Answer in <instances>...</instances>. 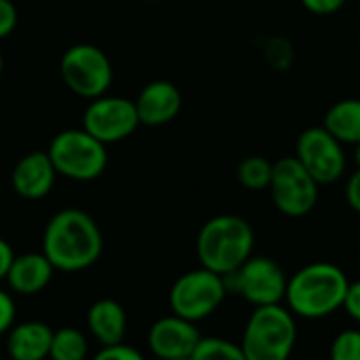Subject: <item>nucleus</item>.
<instances>
[{
    "label": "nucleus",
    "instance_id": "6ab92c4d",
    "mask_svg": "<svg viewBox=\"0 0 360 360\" xmlns=\"http://www.w3.org/2000/svg\"><path fill=\"white\" fill-rule=\"evenodd\" d=\"M89 354V341L83 330L64 326L53 330L49 358L51 360H85Z\"/></svg>",
    "mask_w": 360,
    "mask_h": 360
},
{
    "label": "nucleus",
    "instance_id": "423d86ee",
    "mask_svg": "<svg viewBox=\"0 0 360 360\" xmlns=\"http://www.w3.org/2000/svg\"><path fill=\"white\" fill-rule=\"evenodd\" d=\"M227 297V284L225 278L200 267L193 271H187L180 276L172 288H169V307L172 314L200 322L208 316H212Z\"/></svg>",
    "mask_w": 360,
    "mask_h": 360
},
{
    "label": "nucleus",
    "instance_id": "9d476101",
    "mask_svg": "<svg viewBox=\"0 0 360 360\" xmlns=\"http://www.w3.org/2000/svg\"><path fill=\"white\" fill-rule=\"evenodd\" d=\"M295 157L318 185H333L345 174L347 157L343 144L322 125L307 127L299 134Z\"/></svg>",
    "mask_w": 360,
    "mask_h": 360
},
{
    "label": "nucleus",
    "instance_id": "393cba45",
    "mask_svg": "<svg viewBox=\"0 0 360 360\" xmlns=\"http://www.w3.org/2000/svg\"><path fill=\"white\" fill-rule=\"evenodd\" d=\"M15 314H18V307H15V301L13 297L0 288V337L7 335L9 328L15 324Z\"/></svg>",
    "mask_w": 360,
    "mask_h": 360
},
{
    "label": "nucleus",
    "instance_id": "0eeeda50",
    "mask_svg": "<svg viewBox=\"0 0 360 360\" xmlns=\"http://www.w3.org/2000/svg\"><path fill=\"white\" fill-rule=\"evenodd\" d=\"M267 189L278 212L288 219H301L316 208L320 185L307 174L295 155H288L274 161Z\"/></svg>",
    "mask_w": 360,
    "mask_h": 360
},
{
    "label": "nucleus",
    "instance_id": "20e7f679",
    "mask_svg": "<svg viewBox=\"0 0 360 360\" xmlns=\"http://www.w3.org/2000/svg\"><path fill=\"white\" fill-rule=\"evenodd\" d=\"M297 343V322L282 303L259 305L250 314L244 335L242 352L246 360H288Z\"/></svg>",
    "mask_w": 360,
    "mask_h": 360
},
{
    "label": "nucleus",
    "instance_id": "f8f14e48",
    "mask_svg": "<svg viewBox=\"0 0 360 360\" xmlns=\"http://www.w3.org/2000/svg\"><path fill=\"white\" fill-rule=\"evenodd\" d=\"M200 339L202 335L198 330V324L176 314L155 320L146 335L148 349L159 360L189 358Z\"/></svg>",
    "mask_w": 360,
    "mask_h": 360
},
{
    "label": "nucleus",
    "instance_id": "39448f33",
    "mask_svg": "<svg viewBox=\"0 0 360 360\" xmlns=\"http://www.w3.org/2000/svg\"><path fill=\"white\" fill-rule=\"evenodd\" d=\"M47 153L56 172L72 180H94L104 174L108 163L106 144L85 129L60 131Z\"/></svg>",
    "mask_w": 360,
    "mask_h": 360
},
{
    "label": "nucleus",
    "instance_id": "6e6552de",
    "mask_svg": "<svg viewBox=\"0 0 360 360\" xmlns=\"http://www.w3.org/2000/svg\"><path fill=\"white\" fill-rule=\"evenodd\" d=\"M227 290L242 295L250 305L282 303L286 292V274L269 257H248L236 271L223 276Z\"/></svg>",
    "mask_w": 360,
    "mask_h": 360
},
{
    "label": "nucleus",
    "instance_id": "a878e982",
    "mask_svg": "<svg viewBox=\"0 0 360 360\" xmlns=\"http://www.w3.org/2000/svg\"><path fill=\"white\" fill-rule=\"evenodd\" d=\"M18 26V9L11 0H0V39H7Z\"/></svg>",
    "mask_w": 360,
    "mask_h": 360
},
{
    "label": "nucleus",
    "instance_id": "aec40b11",
    "mask_svg": "<svg viewBox=\"0 0 360 360\" xmlns=\"http://www.w3.org/2000/svg\"><path fill=\"white\" fill-rule=\"evenodd\" d=\"M271 161L261 155H250L238 165V180L248 191H263L269 187L271 180Z\"/></svg>",
    "mask_w": 360,
    "mask_h": 360
},
{
    "label": "nucleus",
    "instance_id": "a211bd4d",
    "mask_svg": "<svg viewBox=\"0 0 360 360\" xmlns=\"http://www.w3.org/2000/svg\"><path fill=\"white\" fill-rule=\"evenodd\" d=\"M322 127L341 144L360 142V98H345L335 102L326 112Z\"/></svg>",
    "mask_w": 360,
    "mask_h": 360
},
{
    "label": "nucleus",
    "instance_id": "412c9836",
    "mask_svg": "<svg viewBox=\"0 0 360 360\" xmlns=\"http://www.w3.org/2000/svg\"><path fill=\"white\" fill-rule=\"evenodd\" d=\"M191 360H246L240 343L223 337H202L191 354Z\"/></svg>",
    "mask_w": 360,
    "mask_h": 360
},
{
    "label": "nucleus",
    "instance_id": "f257e3e1",
    "mask_svg": "<svg viewBox=\"0 0 360 360\" xmlns=\"http://www.w3.org/2000/svg\"><path fill=\"white\" fill-rule=\"evenodd\" d=\"M104 250L98 223L83 210L68 208L51 217L43 233V255L58 271L89 269Z\"/></svg>",
    "mask_w": 360,
    "mask_h": 360
},
{
    "label": "nucleus",
    "instance_id": "c85d7f7f",
    "mask_svg": "<svg viewBox=\"0 0 360 360\" xmlns=\"http://www.w3.org/2000/svg\"><path fill=\"white\" fill-rule=\"evenodd\" d=\"M343 193H345L347 206H349L356 214H360V167H356V169L349 174Z\"/></svg>",
    "mask_w": 360,
    "mask_h": 360
},
{
    "label": "nucleus",
    "instance_id": "2eb2a0df",
    "mask_svg": "<svg viewBox=\"0 0 360 360\" xmlns=\"http://www.w3.org/2000/svg\"><path fill=\"white\" fill-rule=\"evenodd\" d=\"M53 328L39 320L13 324L7 333V352L11 360H45L49 358Z\"/></svg>",
    "mask_w": 360,
    "mask_h": 360
},
{
    "label": "nucleus",
    "instance_id": "dca6fc26",
    "mask_svg": "<svg viewBox=\"0 0 360 360\" xmlns=\"http://www.w3.org/2000/svg\"><path fill=\"white\" fill-rule=\"evenodd\" d=\"M53 271V265L43 252H26L13 257L5 280L20 295H37L49 286Z\"/></svg>",
    "mask_w": 360,
    "mask_h": 360
},
{
    "label": "nucleus",
    "instance_id": "2f4dec72",
    "mask_svg": "<svg viewBox=\"0 0 360 360\" xmlns=\"http://www.w3.org/2000/svg\"><path fill=\"white\" fill-rule=\"evenodd\" d=\"M3 66H5V62H3V56H0V75H3Z\"/></svg>",
    "mask_w": 360,
    "mask_h": 360
},
{
    "label": "nucleus",
    "instance_id": "cd10ccee",
    "mask_svg": "<svg viewBox=\"0 0 360 360\" xmlns=\"http://www.w3.org/2000/svg\"><path fill=\"white\" fill-rule=\"evenodd\" d=\"M341 307L347 311L349 318L360 322V280H354V282L347 284V290H345Z\"/></svg>",
    "mask_w": 360,
    "mask_h": 360
},
{
    "label": "nucleus",
    "instance_id": "bb28decb",
    "mask_svg": "<svg viewBox=\"0 0 360 360\" xmlns=\"http://www.w3.org/2000/svg\"><path fill=\"white\" fill-rule=\"evenodd\" d=\"M301 5L305 11H309L311 15H333L337 13L343 5H345V0H301Z\"/></svg>",
    "mask_w": 360,
    "mask_h": 360
},
{
    "label": "nucleus",
    "instance_id": "473e14b6",
    "mask_svg": "<svg viewBox=\"0 0 360 360\" xmlns=\"http://www.w3.org/2000/svg\"><path fill=\"white\" fill-rule=\"evenodd\" d=\"M172 360H191V356L189 358H172Z\"/></svg>",
    "mask_w": 360,
    "mask_h": 360
},
{
    "label": "nucleus",
    "instance_id": "4be33fe9",
    "mask_svg": "<svg viewBox=\"0 0 360 360\" xmlns=\"http://www.w3.org/2000/svg\"><path fill=\"white\" fill-rule=\"evenodd\" d=\"M330 360H360V330L345 328L330 343Z\"/></svg>",
    "mask_w": 360,
    "mask_h": 360
},
{
    "label": "nucleus",
    "instance_id": "7c9ffc66",
    "mask_svg": "<svg viewBox=\"0 0 360 360\" xmlns=\"http://www.w3.org/2000/svg\"><path fill=\"white\" fill-rule=\"evenodd\" d=\"M354 163H356V167H360V142L354 144Z\"/></svg>",
    "mask_w": 360,
    "mask_h": 360
},
{
    "label": "nucleus",
    "instance_id": "c756f323",
    "mask_svg": "<svg viewBox=\"0 0 360 360\" xmlns=\"http://www.w3.org/2000/svg\"><path fill=\"white\" fill-rule=\"evenodd\" d=\"M13 248L9 246L7 240L0 238V280H5L7 278V271L11 267V261H13Z\"/></svg>",
    "mask_w": 360,
    "mask_h": 360
},
{
    "label": "nucleus",
    "instance_id": "7ed1b4c3",
    "mask_svg": "<svg viewBox=\"0 0 360 360\" xmlns=\"http://www.w3.org/2000/svg\"><path fill=\"white\" fill-rule=\"evenodd\" d=\"M255 248V231L250 223L236 214L210 219L198 233L195 250L202 267L227 276L236 271Z\"/></svg>",
    "mask_w": 360,
    "mask_h": 360
},
{
    "label": "nucleus",
    "instance_id": "9b49d317",
    "mask_svg": "<svg viewBox=\"0 0 360 360\" xmlns=\"http://www.w3.org/2000/svg\"><path fill=\"white\" fill-rule=\"evenodd\" d=\"M138 125L140 121L136 104L125 98L100 96L87 106L83 115V129L98 138L102 144L125 140L136 131Z\"/></svg>",
    "mask_w": 360,
    "mask_h": 360
},
{
    "label": "nucleus",
    "instance_id": "ddd939ff",
    "mask_svg": "<svg viewBox=\"0 0 360 360\" xmlns=\"http://www.w3.org/2000/svg\"><path fill=\"white\" fill-rule=\"evenodd\" d=\"M56 176L58 172L51 163L49 153L34 150L18 161L11 174V183L15 193L24 200H43L53 189Z\"/></svg>",
    "mask_w": 360,
    "mask_h": 360
},
{
    "label": "nucleus",
    "instance_id": "1a4fd4ad",
    "mask_svg": "<svg viewBox=\"0 0 360 360\" xmlns=\"http://www.w3.org/2000/svg\"><path fill=\"white\" fill-rule=\"evenodd\" d=\"M60 72L72 94L89 100L104 96L112 83L110 60L102 49L87 43L75 45L62 56Z\"/></svg>",
    "mask_w": 360,
    "mask_h": 360
},
{
    "label": "nucleus",
    "instance_id": "b1692460",
    "mask_svg": "<svg viewBox=\"0 0 360 360\" xmlns=\"http://www.w3.org/2000/svg\"><path fill=\"white\" fill-rule=\"evenodd\" d=\"M91 360H146L136 347L121 343L115 345H102V349L91 358Z\"/></svg>",
    "mask_w": 360,
    "mask_h": 360
},
{
    "label": "nucleus",
    "instance_id": "5701e85b",
    "mask_svg": "<svg viewBox=\"0 0 360 360\" xmlns=\"http://www.w3.org/2000/svg\"><path fill=\"white\" fill-rule=\"evenodd\" d=\"M265 58L274 68L286 70L292 62V45L286 39H271L265 47Z\"/></svg>",
    "mask_w": 360,
    "mask_h": 360
},
{
    "label": "nucleus",
    "instance_id": "f03ea898",
    "mask_svg": "<svg viewBox=\"0 0 360 360\" xmlns=\"http://www.w3.org/2000/svg\"><path fill=\"white\" fill-rule=\"evenodd\" d=\"M347 284L349 280L341 267L326 261L309 263L286 280L284 301L292 316L320 320L341 309Z\"/></svg>",
    "mask_w": 360,
    "mask_h": 360
},
{
    "label": "nucleus",
    "instance_id": "f3484780",
    "mask_svg": "<svg viewBox=\"0 0 360 360\" xmlns=\"http://www.w3.org/2000/svg\"><path fill=\"white\" fill-rule=\"evenodd\" d=\"M87 326L100 345L121 343L127 330V316L119 301L98 299L87 311Z\"/></svg>",
    "mask_w": 360,
    "mask_h": 360
},
{
    "label": "nucleus",
    "instance_id": "4468645a",
    "mask_svg": "<svg viewBox=\"0 0 360 360\" xmlns=\"http://www.w3.org/2000/svg\"><path fill=\"white\" fill-rule=\"evenodd\" d=\"M136 104L138 121L148 127H159L176 119L183 106V96H180L178 87L169 81H153L148 83Z\"/></svg>",
    "mask_w": 360,
    "mask_h": 360
},
{
    "label": "nucleus",
    "instance_id": "72a5a7b5",
    "mask_svg": "<svg viewBox=\"0 0 360 360\" xmlns=\"http://www.w3.org/2000/svg\"><path fill=\"white\" fill-rule=\"evenodd\" d=\"M148 3H155V0H148Z\"/></svg>",
    "mask_w": 360,
    "mask_h": 360
}]
</instances>
